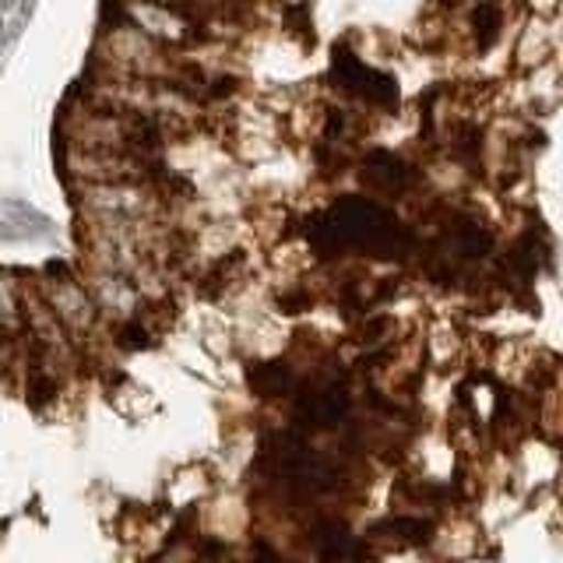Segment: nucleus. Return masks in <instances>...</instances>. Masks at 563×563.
I'll return each mask as SVG.
<instances>
[{"label":"nucleus","instance_id":"9b49d317","mask_svg":"<svg viewBox=\"0 0 563 563\" xmlns=\"http://www.w3.org/2000/svg\"><path fill=\"white\" fill-rule=\"evenodd\" d=\"M246 380H251V391L261 395V398H286L292 391V369L286 363H257L251 366V374H246Z\"/></svg>","mask_w":563,"mask_h":563},{"label":"nucleus","instance_id":"ddd939ff","mask_svg":"<svg viewBox=\"0 0 563 563\" xmlns=\"http://www.w3.org/2000/svg\"><path fill=\"white\" fill-rule=\"evenodd\" d=\"M25 395L32 405H46L57 398V380H53V374L46 366H35L29 369V380H25Z\"/></svg>","mask_w":563,"mask_h":563},{"label":"nucleus","instance_id":"f03ea898","mask_svg":"<svg viewBox=\"0 0 563 563\" xmlns=\"http://www.w3.org/2000/svg\"><path fill=\"white\" fill-rule=\"evenodd\" d=\"M163 194L155 184H88L85 211L96 225H137L158 216Z\"/></svg>","mask_w":563,"mask_h":563},{"label":"nucleus","instance_id":"9d476101","mask_svg":"<svg viewBox=\"0 0 563 563\" xmlns=\"http://www.w3.org/2000/svg\"><path fill=\"white\" fill-rule=\"evenodd\" d=\"M96 296H99V307L113 317H131L134 310V282L131 275L123 272H99L96 275Z\"/></svg>","mask_w":563,"mask_h":563},{"label":"nucleus","instance_id":"f8f14e48","mask_svg":"<svg viewBox=\"0 0 563 563\" xmlns=\"http://www.w3.org/2000/svg\"><path fill=\"white\" fill-rule=\"evenodd\" d=\"M500 29H504V8L497 4V0H483V4L472 11L475 43H479V46H489V43L500 35Z\"/></svg>","mask_w":563,"mask_h":563},{"label":"nucleus","instance_id":"423d86ee","mask_svg":"<svg viewBox=\"0 0 563 563\" xmlns=\"http://www.w3.org/2000/svg\"><path fill=\"white\" fill-rule=\"evenodd\" d=\"M310 545L321 563H345L356 553V542H352L349 528L342 521H328V518L310 528Z\"/></svg>","mask_w":563,"mask_h":563},{"label":"nucleus","instance_id":"f257e3e1","mask_svg":"<svg viewBox=\"0 0 563 563\" xmlns=\"http://www.w3.org/2000/svg\"><path fill=\"white\" fill-rule=\"evenodd\" d=\"M310 240L317 251H363L377 257H398L409 251V233L366 198H342L328 216L317 219Z\"/></svg>","mask_w":563,"mask_h":563},{"label":"nucleus","instance_id":"f3484780","mask_svg":"<svg viewBox=\"0 0 563 563\" xmlns=\"http://www.w3.org/2000/svg\"><path fill=\"white\" fill-rule=\"evenodd\" d=\"M8 35H11V32H8V25H4V22H0V46H4V43H8Z\"/></svg>","mask_w":563,"mask_h":563},{"label":"nucleus","instance_id":"7ed1b4c3","mask_svg":"<svg viewBox=\"0 0 563 563\" xmlns=\"http://www.w3.org/2000/svg\"><path fill=\"white\" fill-rule=\"evenodd\" d=\"M46 299L49 313L57 317V324L64 334H88L96 324V307L81 286H75V278H46V286L40 292Z\"/></svg>","mask_w":563,"mask_h":563},{"label":"nucleus","instance_id":"39448f33","mask_svg":"<svg viewBox=\"0 0 563 563\" xmlns=\"http://www.w3.org/2000/svg\"><path fill=\"white\" fill-rule=\"evenodd\" d=\"M363 184L369 190L384 194V198H398V194L409 190L412 184V169L401 163L391 152H369L363 158Z\"/></svg>","mask_w":563,"mask_h":563},{"label":"nucleus","instance_id":"0eeeda50","mask_svg":"<svg viewBox=\"0 0 563 563\" xmlns=\"http://www.w3.org/2000/svg\"><path fill=\"white\" fill-rule=\"evenodd\" d=\"M0 240H29L49 233V219L25 201H0Z\"/></svg>","mask_w":563,"mask_h":563},{"label":"nucleus","instance_id":"6e6552de","mask_svg":"<svg viewBox=\"0 0 563 563\" xmlns=\"http://www.w3.org/2000/svg\"><path fill=\"white\" fill-rule=\"evenodd\" d=\"M433 536V525L422 521V518H412V515H398V518H387V521H377L369 528V539L380 542V545H419Z\"/></svg>","mask_w":563,"mask_h":563},{"label":"nucleus","instance_id":"4468645a","mask_svg":"<svg viewBox=\"0 0 563 563\" xmlns=\"http://www.w3.org/2000/svg\"><path fill=\"white\" fill-rule=\"evenodd\" d=\"M117 345H120V349H128V352L148 349V345H152V331H148V324H145V321H137V317H134V321L128 317V321H123V324L117 328Z\"/></svg>","mask_w":563,"mask_h":563},{"label":"nucleus","instance_id":"20e7f679","mask_svg":"<svg viewBox=\"0 0 563 563\" xmlns=\"http://www.w3.org/2000/svg\"><path fill=\"white\" fill-rule=\"evenodd\" d=\"M296 422L303 430H328L339 427L349 416V391L342 384H324V387H310V391L296 395Z\"/></svg>","mask_w":563,"mask_h":563},{"label":"nucleus","instance_id":"dca6fc26","mask_svg":"<svg viewBox=\"0 0 563 563\" xmlns=\"http://www.w3.org/2000/svg\"><path fill=\"white\" fill-rule=\"evenodd\" d=\"M251 563H286V560H282L275 550H268V545H257L254 556H251Z\"/></svg>","mask_w":563,"mask_h":563},{"label":"nucleus","instance_id":"2eb2a0df","mask_svg":"<svg viewBox=\"0 0 563 563\" xmlns=\"http://www.w3.org/2000/svg\"><path fill=\"white\" fill-rule=\"evenodd\" d=\"M201 553H205V560H225V556H229L225 542H219V539H205Z\"/></svg>","mask_w":563,"mask_h":563},{"label":"nucleus","instance_id":"1a4fd4ad","mask_svg":"<svg viewBox=\"0 0 563 563\" xmlns=\"http://www.w3.org/2000/svg\"><path fill=\"white\" fill-rule=\"evenodd\" d=\"M448 240L454 257L462 261H479L493 251V233L475 219H454V225L448 229Z\"/></svg>","mask_w":563,"mask_h":563}]
</instances>
